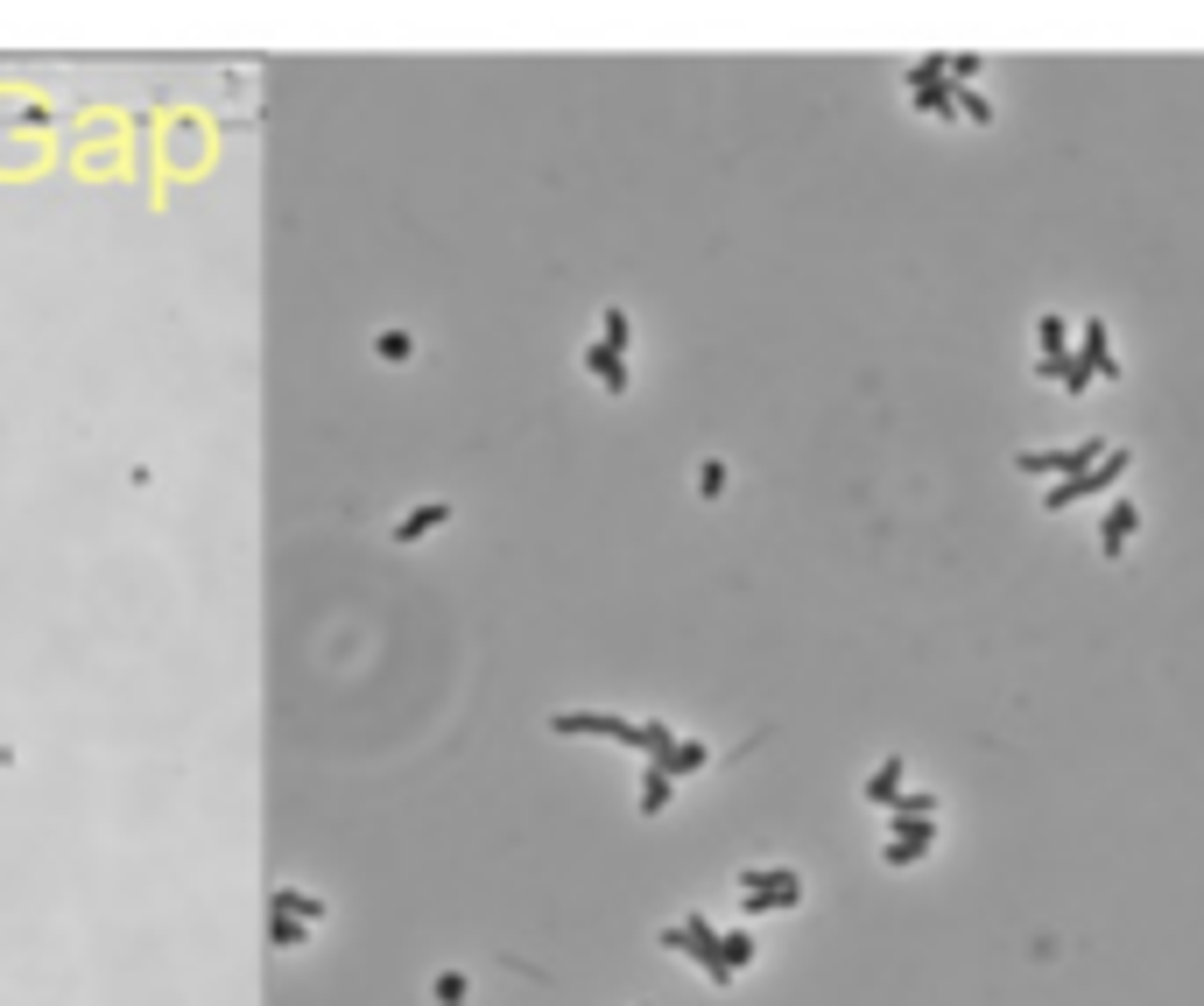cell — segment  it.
<instances>
[{"mask_svg":"<svg viewBox=\"0 0 1204 1006\" xmlns=\"http://www.w3.org/2000/svg\"><path fill=\"white\" fill-rule=\"evenodd\" d=\"M1134 528H1141V507H1134V500H1113V514H1106V528H1099V550H1106V556H1127Z\"/></svg>","mask_w":1204,"mask_h":1006,"instance_id":"2","label":"cell"},{"mask_svg":"<svg viewBox=\"0 0 1204 1006\" xmlns=\"http://www.w3.org/2000/svg\"><path fill=\"white\" fill-rule=\"evenodd\" d=\"M1078 465H1099V436L1070 444V451H1021V471H1078Z\"/></svg>","mask_w":1204,"mask_h":1006,"instance_id":"1","label":"cell"}]
</instances>
